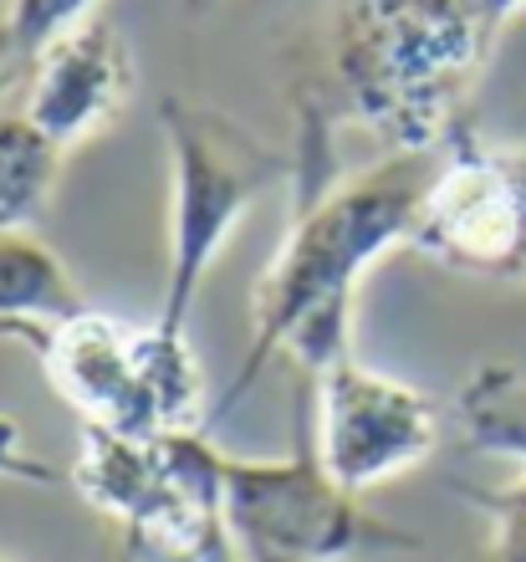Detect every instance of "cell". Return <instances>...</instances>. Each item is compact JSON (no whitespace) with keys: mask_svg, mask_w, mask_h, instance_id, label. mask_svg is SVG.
<instances>
[{"mask_svg":"<svg viewBox=\"0 0 526 562\" xmlns=\"http://www.w3.org/2000/svg\"><path fill=\"white\" fill-rule=\"evenodd\" d=\"M460 425L470 450L526 460V379L516 369H481L460 394Z\"/></svg>","mask_w":526,"mask_h":562,"instance_id":"7c38bea8","label":"cell"},{"mask_svg":"<svg viewBox=\"0 0 526 562\" xmlns=\"http://www.w3.org/2000/svg\"><path fill=\"white\" fill-rule=\"evenodd\" d=\"M312 394H317L312 400L317 456L327 475L337 486H348L352 496L368 486H383V481H394L435 456V400L389 379V373L363 369L352 348L312 379Z\"/></svg>","mask_w":526,"mask_h":562,"instance_id":"ba28073f","label":"cell"},{"mask_svg":"<svg viewBox=\"0 0 526 562\" xmlns=\"http://www.w3.org/2000/svg\"><path fill=\"white\" fill-rule=\"evenodd\" d=\"M307 113L312 119L296 144L292 169V221L266 277L256 281V296H250L256 333L235 379L220 394L215 419H225L246 400L277 353H292L307 379H317L333 358L348 353L358 281L394 246H410L414 210L439 164V154H389L383 164H368L363 175L337 184L333 154H327V119L322 108H307Z\"/></svg>","mask_w":526,"mask_h":562,"instance_id":"6da1fadb","label":"cell"},{"mask_svg":"<svg viewBox=\"0 0 526 562\" xmlns=\"http://www.w3.org/2000/svg\"><path fill=\"white\" fill-rule=\"evenodd\" d=\"M0 338L31 342L46 384L82 415V425L154 440L194 429L205 415V379L190 338L128 327L92 307L57 323H5Z\"/></svg>","mask_w":526,"mask_h":562,"instance_id":"277c9868","label":"cell"},{"mask_svg":"<svg viewBox=\"0 0 526 562\" xmlns=\"http://www.w3.org/2000/svg\"><path fill=\"white\" fill-rule=\"evenodd\" d=\"M410 246L466 277H526V154L460 138L424 184Z\"/></svg>","mask_w":526,"mask_h":562,"instance_id":"52a82bcc","label":"cell"},{"mask_svg":"<svg viewBox=\"0 0 526 562\" xmlns=\"http://www.w3.org/2000/svg\"><path fill=\"white\" fill-rule=\"evenodd\" d=\"M72 271L57 251L31 236H0V327L5 323H57L82 312Z\"/></svg>","mask_w":526,"mask_h":562,"instance_id":"8fae6325","label":"cell"},{"mask_svg":"<svg viewBox=\"0 0 526 562\" xmlns=\"http://www.w3.org/2000/svg\"><path fill=\"white\" fill-rule=\"evenodd\" d=\"M133 92V57L108 21H72L36 52L26 77V119L57 148L82 144L123 113Z\"/></svg>","mask_w":526,"mask_h":562,"instance_id":"9c48e42d","label":"cell"},{"mask_svg":"<svg viewBox=\"0 0 526 562\" xmlns=\"http://www.w3.org/2000/svg\"><path fill=\"white\" fill-rule=\"evenodd\" d=\"M190 5H200V0H190Z\"/></svg>","mask_w":526,"mask_h":562,"instance_id":"e0dca14e","label":"cell"},{"mask_svg":"<svg viewBox=\"0 0 526 562\" xmlns=\"http://www.w3.org/2000/svg\"><path fill=\"white\" fill-rule=\"evenodd\" d=\"M88 11H92V0H11L5 15H11L21 46L36 57L52 36H61V31L72 26V21H82Z\"/></svg>","mask_w":526,"mask_h":562,"instance_id":"4fadbf2b","label":"cell"},{"mask_svg":"<svg viewBox=\"0 0 526 562\" xmlns=\"http://www.w3.org/2000/svg\"><path fill=\"white\" fill-rule=\"evenodd\" d=\"M159 128L169 144L175 200H169V281L154 327L164 338H190V312L215 256L250 215V205L292 175L296 159L261 144L231 113H215L190 98H164Z\"/></svg>","mask_w":526,"mask_h":562,"instance_id":"5b68a950","label":"cell"},{"mask_svg":"<svg viewBox=\"0 0 526 562\" xmlns=\"http://www.w3.org/2000/svg\"><path fill=\"white\" fill-rule=\"evenodd\" d=\"M225 517L250 562H348L358 552H419V537L358 506L317 456L312 415H296L292 456H225Z\"/></svg>","mask_w":526,"mask_h":562,"instance_id":"8992f818","label":"cell"},{"mask_svg":"<svg viewBox=\"0 0 526 562\" xmlns=\"http://www.w3.org/2000/svg\"><path fill=\"white\" fill-rule=\"evenodd\" d=\"M31 52L21 46V36H15V26H11V15L0 21V98L21 82V77H31Z\"/></svg>","mask_w":526,"mask_h":562,"instance_id":"9a60e30c","label":"cell"},{"mask_svg":"<svg viewBox=\"0 0 526 562\" xmlns=\"http://www.w3.org/2000/svg\"><path fill=\"white\" fill-rule=\"evenodd\" d=\"M470 5H475V11H481L485 21H496V26H501V21H506L512 11H522L526 0H470Z\"/></svg>","mask_w":526,"mask_h":562,"instance_id":"2e32d148","label":"cell"},{"mask_svg":"<svg viewBox=\"0 0 526 562\" xmlns=\"http://www.w3.org/2000/svg\"><path fill=\"white\" fill-rule=\"evenodd\" d=\"M61 154L26 113H0V236H26L46 215L61 179Z\"/></svg>","mask_w":526,"mask_h":562,"instance_id":"30bf717a","label":"cell"},{"mask_svg":"<svg viewBox=\"0 0 526 562\" xmlns=\"http://www.w3.org/2000/svg\"><path fill=\"white\" fill-rule=\"evenodd\" d=\"M496 21L470 0H348L337 15V92L394 154H435L460 123Z\"/></svg>","mask_w":526,"mask_h":562,"instance_id":"7a4b0ae2","label":"cell"},{"mask_svg":"<svg viewBox=\"0 0 526 562\" xmlns=\"http://www.w3.org/2000/svg\"><path fill=\"white\" fill-rule=\"evenodd\" d=\"M491 517V558L496 562H526V475L506 491L475 496Z\"/></svg>","mask_w":526,"mask_h":562,"instance_id":"5bb4252c","label":"cell"},{"mask_svg":"<svg viewBox=\"0 0 526 562\" xmlns=\"http://www.w3.org/2000/svg\"><path fill=\"white\" fill-rule=\"evenodd\" d=\"M77 491L123 527L128 562H235L225 517V456L200 429L117 435L82 425Z\"/></svg>","mask_w":526,"mask_h":562,"instance_id":"3957f363","label":"cell"}]
</instances>
